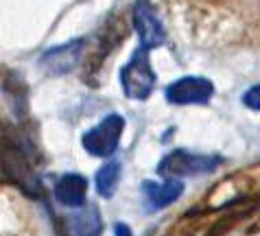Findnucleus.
<instances>
[{"mask_svg":"<svg viewBox=\"0 0 260 236\" xmlns=\"http://www.w3.org/2000/svg\"><path fill=\"white\" fill-rule=\"evenodd\" d=\"M241 101L245 107H249V110L260 112V85H251V88L243 94Z\"/></svg>","mask_w":260,"mask_h":236,"instance_id":"ddd939ff","label":"nucleus"},{"mask_svg":"<svg viewBox=\"0 0 260 236\" xmlns=\"http://www.w3.org/2000/svg\"><path fill=\"white\" fill-rule=\"evenodd\" d=\"M55 199L66 208H83L88 195V180L79 173H63L53 186Z\"/></svg>","mask_w":260,"mask_h":236,"instance_id":"9d476101","label":"nucleus"},{"mask_svg":"<svg viewBox=\"0 0 260 236\" xmlns=\"http://www.w3.org/2000/svg\"><path fill=\"white\" fill-rule=\"evenodd\" d=\"M120 83H122V92L129 98L144 101V98L151 96V92L155 88V73L151 68L147 48L140 46L132 55V59L125 63V68L120 73Z\"/></svg>","mask_w":260,"mask_h":236,"instance_id":"7ed1b4c3","label":"nucleus"},{"mask_svg":"<svg viewBox=\"0 0 260 236\" xmlns=\"http://www.w3.org/2000/svg\"><path fill=\"white\" fill-rule=\"evenodd\" d=\"M83 48H85V40H81V38L72 40L68 44L48 48V51L40 57V66H42V70H46L48 75H55V77L68 75L70 70L81 61Z\"/></svg>","mask_w":260,"mask_h":236,"instance_id":"6e6552de","label":"nucleus"},{"mask_svg":"<svg viewBox=\"0 0 260 236\" xmlns=\"http://www.w3.org/2000/svg\"><path fill=\"white\" fill-rule=\"evenodd\" d=\"M214 94V83L204 77H182L166 88V101L173 105H204Z\"/></svg>","mask_w":260,"mask_h":236,"instance_id":"423d86ee","label":"nucleus"},{"mask_svg":"<svg viewBox=\"0 0 260 236\" xmlns=\"http://www.w3.org/2000/svg\"><path fill=\"white\" fill-rule=\"evenodd\" d=\"M122 129H125V118L118 114H110L90 131L83 133V149L94 157H110L118 149Z\"/></svg>","mask_w":260,"mask_h":236,"instance_id":"20e7f679","label":"nucleus"},{"mask_svg":"<svg viewBox=\"0 0 260 236\" xmlns=\"http://www.w3.org/2000/svg\"><path fill=\"white\" fill-rule=\"evenodd\" d=\"M127 33H129V26L125 24L122 18H110L107 20V22L103 24V28L99 31L96 40H94V51H92L90 61H88V73H94L101 63H103L105 57L110 55L122 40H127Z\"/></svg>","mask_w":260,"mask_h":236,"instance_id":"1a4fd4ad","label":"nucleus"},{"mask_svg":"<svg viewBox=\"0 0 260 236\" xmlns=\"http://www.w3.org/2000/svg\"><path fill=\"white\" fill-rule=\"evenodd\" d=\"M223 162L221 155H201L186 149H177L164 155L157 164V173L166 180H179V177H194L214 171Z\"/></svg>","mask_w":260,"mask_h":236,"instance_id":"f03ea898","label":"nucleus"},{"mask_svg":"<svg viewBox=\"0 0 260 236\" xmlns=\"http://www.w3.org/2000/svg\"><path fill=\"white\" fill-rule=\"evenodd\" d=\"M132 22L140 38L142 48L151 51V48L166 44V28L162 24L160 16L155 13V9L149 5V0H136L134 11H132Z\"/></svg>","mask_w":260,"mask_h":236,"instance_id":"39448f33","label":"nucleus"},{"mask_svg":"<svg viewBox=\"0 0 260 236\" xmlns=\"http://www.w3.org/2000/svg\"><path fill=\"white\" fill-rule=\"evenodd\" d=\"M3 171H5L7 180L18 184L28 195L35 197V192H40V184L35 180L31 160H28V149L24 147L22 138H11L9 131H5Z\"/></svg>","mask_w":260,"mask_h":236,"instance_id":"f257e3e1","label":"nucleus"},{"mask_svg":"<svg viewBox=\"0 0 260 236\" xmlns=\"http://www.w3.org/2000/svg\"><path fill=\"white\" fill-rule=\"evenodd\" d=\"M144 197H147V204L151 210H160L171 206L173 201H177L184 192V184L179 180H166L164 184L157 182H144L142 184Z\"/></svg>","mask_w":260,"mask_h":236,"instance_id":"9b49d317","label":"nucleus"},{"mask_svg":"<svg viewBox=\"0 0 260 236\" xmlns=\"http://www.w3.org/2000/svg\"><path fill=\"white\" fill-rule=\"evenodd\" d=\"M114 236H134V234H132V227L127 223H116L114 225Z\"/></svg>","mask_w":260,"mask_h":236,"instance_id":"4468645a","label":"nucleus"},{"mask_svg":"<svg viewBox=\"0 0 260 236\" xmlns=\"http://www.w3.org/2000/svg\"><path fill=\"white\" fill-rule=\"evenodd\" d=\"M94 182H96L99 195L105 197V199H112L114 192H116V188H118V182H120V162L118 160L105 162L103 166L96 171Z\"/></svg>","mask_w":260,"mask_h":236,"instance_id":"f8f14e48","label":"nucleus"},{"mask_svg":"<svg viewBox=\"0 0 260 236\" xmlns=\"http://www.w3.org/2000/svg\"><path fill=\"white\" fill-rule=\"evenodd\" d=\"M103 232V221L96 206H85V208L66 214L57 219L55 236H101Z\"/></svg>","mask_w":260,"mask_h":236,"instance_id":"0eeeda50","label":"nucleus"}]
</instances>
